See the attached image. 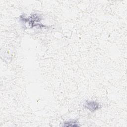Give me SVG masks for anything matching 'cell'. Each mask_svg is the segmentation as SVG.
Returning a JSON list of instances; mask_svg holds the SVG:
<instances>
[{"mask_svg": "<svg viewBox=\"0 0 127 127\" xmlns=\"http://www.w3.org/2000/svg\"><path fill=\"white\" fill-rule=\"evenodd\" d=\"M64 126L65 127H78L79 125L77 124V123L76 121H69L66 122H64Z\"/></svg>", "mask_w": 127, "mask_h": 127, "instance_id": "7a4b0ae2", "label": "cell"}, {"mask_svg": "<svg viewBox=\"0 0 127 127\" xmlns=\"http://www.w3.org/2000/svg\"><path fill=\"white\" fill-rule=\"evenodd\" d=\"M85 108L91 112H94L98 110L101 106L99 103L95 101H87L84 105Z\"/></svg>", "mask_w": 127, "mask_h": 127, "instance_id": "6da1fadb", "label": "cell"}]
</instances>
